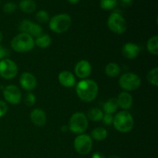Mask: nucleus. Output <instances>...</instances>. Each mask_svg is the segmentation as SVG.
Here are the masks:
<instances>
[{"mask_svg": "<svg viewBox=\"0 0 158 158\" xmlns=\"http://www.w3.org/2000/svg\"><path fill=\"white\" fill-rule=\"evenodd\" d=\"M76 91L80 100L89 103L95 100L98 94V85L92 80H83L77 83Z\"/></svg>", "mask_w": 158, "mask_h": 158, "instance_id": "nucleus-1", "label": "nucleus"}, {"mask_svg": "<svg viewBox=\"0 0 158 158\" xmlns=\"http://www.w3.org/2000/svg\"><path fill=\"white\" fill-rule=\"evenodd\" d=\"M35 46V40L27 33L21 32L12 39L11 46L14 51L18 52H26L32 50Z\"/></svg>", "mask_w": 158, "mask_h": 158, "instance_id": "nucleus-2", "label": "nucleus"}, {"mask_svg": "<svg viewBox=\"0 0 158 158\" xmlns=\"http://www.w3.org/2000/svg\"><path fill=\"white\" fill-rule=\"evenodd\" d=\"M134 118L128 111L123 110L117 113L114 117V127L117 131L121 133H127L134 127Z\"/></svg>", "mask_w": 158, "mask_h": 158, "instance_id": "nucleus-3", "label": "nucleus"}, {"mask_svg": "<svg viewBox=\"0 0 158 158\" xmlns=\"http://www.w3.org/2000/svg\"><path fill=\"white\" fill-rule=\"evenodd\" d=\"M72 19L68 14L62 13L54 15L49 20V28L56 33H63L70 28Z\"/></svg>", "mask_w": 158, "mask_h": 158, "instance_id": "nucleus-4", "label": "nucleus"}, {"mask_svg": "<svg viewBox=\"0 0 158 158\" xmlns=\"http://www.w3.org/2000/svg\"><path fill=\"white\" fill-rule=\"evenodd\" d=\"M68 127L73 134H83L88 127L87 117L83 113H75L69 119Z\"/></svg>", "mask_w": 158, "mask_h": 158, "instance_id": "nucleus-5", "label": "nucleus"}, {"mask_svg": "<svg viewBox=\"0 0 158 158\" xmlns=\"http://www.w3.org/2000/svg\"><path fill=\"white\" fill-rule=\"evenodd\" d=\"M107 26L113 32L117 34H123L127 29V24L121 14L114 12L107 19Z\"/></svg>", "mask_w": 158, "mask_h": 158, "instance_id": "nucleus-6", "label": "nucleus"}, {"mask_svg": "<svg viewBox=\"0 0 158 158\" xmlns=\"http://www.w3.org/2000/svg\"><path fill=\"white\" fill-rule=\"evenodd\" d=\"M120 86L127 91H134L140 87L141 80L134 73H126L120 77L119 80Z\"/></svg>", "mask_w": 158, "mask_h": 158, "instance_id": "nucleus-7", "label": "nucleus"}, {"mask_svg": "<svg viewBox=\"0 0 158 158\" xmlns=\"http://www.w3.org/2000/svg\"><path fill=\"white\" fill-rule=\"evenodd\" d=\"M92 138L88 134H80L74 140V148L78 154L82 155L89 154L92 150Z\"/></svg>", "mask_w": 158, "mask_h": 158, "instance_id": "nucleus-8", "label": "nucleus"}, {"mask_svg": "<svg viewBox=\"0 0 158 158\" xmlns=\"http://www.w3.org/2000/svg\"><path fill=\"white\" fill-rule=\"evenodd\" d=\"M18 66L16 63L9 59H4L0 61V77L6 80H11L16 77Z\"/></svg>", "mask_w": 158, "mask_h": 158, "instance_id": "nucleus-9", "label": "nucleus"}, {"mask_svg": "<svg viewBox=\"0 0 158 158\" xmlns=\"http://www.w3.org/2000/svg\"><path fill=\"white\" fill-rule=\"evenodd\" d=\"M3 96L8 103L17 105L21 102L22 94L20 89L15 85H8L3 89Z\"/></svg>", "mask_w": 158, "mask_h": 158, "instance_id": "nucleus-10", "label": "nucleus"}, {"mask_svg": "<svg viewBox=\"0 0 158 158\" xmlns=\"http://www.w3.org/2000/svg\"><path fill=\"white\" fill-rule=\"evenodd\" d=\"M19 83L22 87L27 91H32L36 87L37 80L35 76L29 72L23 73L19 79Z\"/></svg>", "mask_w": 158, "mask_h": 158, "instance_id": "nucleus-11", "label": "nucleus"}, {"mask_svg": "<svg viewBox=\"0 0 158 158\" xmlns=\"http://www.w3.org/2000/svg\"><path fill=\"white\" fill-rule=\"evenodd\" d=\"M92 72L91 65L87 60H80L75 66V73L79 78L85 79L89 77Z\"/></svg>", "mask_w": 158, "mask_h": 158, "instance_id": "nucleus-12", "label": "nucleus"}, {"mask_svg": "<svg viewBox=\"0 0 158 158\" xmlns=\"http://www.w3.org/2000/svg\"><path fill=\"white\" fill-rule=\"evenodd\" d=\"M140 52V47L137 44L133 43H127L123 46L122 54L123 56L129 60H133L138 56Z\"/></svg>", "mask_w": 158, "mask_h": 158, "instance_id": "nucleus-13", "label": "nucleus"}, {"mask_svg": "<svg viewBox=\"0 0 158 158\" xmlns=\"http://www.w3.org/2000/svg\"><path fill=\"white\" fill-rule=\"evenodd\" d=\"M59 82L65 87H72L76 83V78L73 74L67 70L62 71L58 77Z\"/></svg>", "mask_w": 158, "mask_h": 158, "instance_id": "nucleus-14", "label": "nucleus"}, {"mask_svg": "<svg viewBox=\"0 0 158 158\" xmlns=\"http://www.w3.org/2000/svg\"><path fill=\"white\" fill-rule=\"evenodd\" d=\"M30 119L32 123L38 127H42L46 124V114L40 108H35L31 112Z\"/></svg>", "mask_w": 158, "mask_h": 158, "instance_id": "nucleus-15", "label": "nucleus"}, {"mask_svg": "<svg viewBox=\"0 0 158 158\" xmlns=\"http://www.w3.org/2000/svg\"><path fill=\"white\" fill-rule=\"evenodd\" d=\"M117 98L119 107L122 108L123 110H128L132 106L133 104V97L129 93L122 92L119 94Z\"/></svg>", "mask_w": 158, "mask_h": 158, "instance_id": "nucleus-16", "label": "nucleus"}, {"mask_svg": "<svg viewBox=\"0 0 158 158\" xmlns=\"http://www.w3.org/2000/svg\"><path fill=\"white\" fill-rule=\"evenodd\" d=\"M119 108L118 101L117 97H112L103 104V109L105 114H112L115 113Z\"/></svg>", "mask_w": 158, "mask_h": 158, "instance_id": "nucleus-17", "label": "nucleus"}, {"mask_svg": "<svg viewBox=\"0 0 158 158\" xmlns=\"http://www.w3.org/2000/svg\"><path fill=\"white\" fill-rule=\"evenodd\" d=\"M20 10L26 13H32L36 9V3L34 0H21L19 4Z\"/></svg>", "mask_w": 158, "mask_h": 158, "instance_id": "nucleus-18", "label": "nucleus"}, {"mask_svg": "<svg viewBox=\"0 0 158 158\" xmlns=\"http://www.w3.org/2000/svg\"><path fill=\"white\" fill-rule=\"evenodd\" d=\"M106 137H107V131L101 127L94 128L91 133V138L94 139L97 141H102V140H105Z\"/></svg>", "mask_w": 158, "mask_h": 158, "instance_id": "nucleus-19", "label": "nucleus"}, {"mask_svg": "<svg viewBox=\"0 0 158 158\" xmlns=\"http://www.w3.org/2000/svg\"><path fill=\"white\" fill-rule=\"evenodd\" d=\"M105 73L109 77H117L120 73V68L117 63H110L105 67Z\"/></svg>", "mask_w": 158, "mask_h": 158, "instance_id": "nucleus-20", "label": "nucleus"}, {"mask_svg": "<svg viewBox=\"0 0 158 158\" xmlns=\"http://www.w3.org/2000/svg\"><path fill=\"white\" fill-rule=\"evenodd\" d=\"M51 40L50 36L47 34H43L40 36L37 37L35 40V44L38 47L41 48V49H46V48L49 47L51 44Z\"/></svg>", "mask_w": 158, "mask_h": 158, "instance_id": "nucleus-21", "label": "nucleus"}, {"mask_svg": "<svg viewBox=\"0 0 158 158\" xmlns=\"http://www.w3.org/2000/svg\"><path fill=\"white\" fill-rule=\"evenodd\" d=\"M103 112L102 111V110H100V108L94 107L91 108L90 110H89L87 113V117L92 121H100L103 119Z\"/></svg>", "mask_w": 158, "mask_h": 158, "instance_id": "nucleus-22", "label": "nucleus"}, {"mask_svg": "<svg viewBox=\"0 0 158 158\" xmlns=\"http://www.w3.org/2000/svg\"><path fill=\"white\" fill-rule=\"evenodd\" d=\"M147 48L149 52L154 56L158 54V36L154 35L150 38L147 43Z\"/></svg>", "mask_w": 158, "mask_h": 158, "instance_id": "nucleus-23", "label": "nucleus"}, {"mask_svg": "<svg viewBox=\"0 0 158 158\" xmlns=\"http://www.w3.org/2000/svg\"><path fill=\"white\" fill-rule=\"evenodd\" d=\"M147 79L151 84L154 86H158V68L154 67L148 72Z\"/></svg>", "mask_w": 158, "mask_h": 158, "instance_id": "nucleus-24", "label": "nucleus"}, {"mask_svg": "<svg viewBox=\"0 0 158 158\" xmlns=\"http://www.w3.org/2000/svg\"><path fill=\"white\" fill-rule=\"evenodd\" d=\"M28 34L29 35H31L32 38H34V37L37 38V37L40 36V35L43 34V28H42V26L40 24H37V23H35L32 22V24L31 26V28L29 29V32Z\"/></svg>", "mask_w": 158, "mask_h": 158, "instance_id": "nucleus-25", "label": "nucleus"}, {"mask_svg": "<svg viewBox=\"0 0 158 158\" xmlns=\"http://www.w3.org/2000/svg\"><path fill=\"white\" fill-rule=\"evenodd\" d=\"M118 0H100V7L104 10L109 11L117 6Z\"/></svg>", "mask_w": 158, "mask_h": 158, "instance_id": "nucleus-26", "label": "nucleus"}, {"mask_svg": "<svg viewBox=\"0 0 158 158\" xmlns=\"http://www.w3.org/2000/svg\"><path fill=\"white\" fill-rule=\"evenodd\" d=\"M35 19L40 23H46L49 21V15L46 11L40 10L35 14Z\"/></svg>", "mask_w": 158, "mask_h": 158, "instance_id": "nucleus-27", "label": "nucleus"}, {"mask_svg": "<svg viewBox=\"0 0 158 158\" xmlns=\"http://www.w3.org/2000/svg\"><path fill=\"white\" fill-rule=\"evenodd\" d=\"M17 9V6L12 2H9L6 3L3 6V11L6 13H12L15 12Z\"/></svg>", "mask_w": 158, "mask_h": 158, "instance_id": "nucleus-28", "label": "nucleus"}, {"mask_svg": "<svg viewBox=\"0 0 158 158\" xmlns=\"http://www.w3.org/2000/svg\"><path fill=\"white\" fill-rule=\"evenodd\" d=\"M25 103L27 106H33L34 103H35V97L33 94L32 93H29L27 94V95L26 96V98H25Z\"/></svg>", "mask_w": 158, "mask_h": 158, "instance_id": "nucleus-29", "label": "nucleus"}, {"mask_svg": "<svg viewBox=\"0 0 158 158\" xmlns=\"http://www.w3.org/2000/svg\"><path fill=\"white\" fill-rule=\"evenodd\" d=\"M8 110V106L4 101L0 100V118L6 115Z\"/></svg>", "mask_w": 158, "mask_h": 158, "instance_id": "nucleus-30", "label": "nucleus"}, {"mask_svg": "<svg viewBox=\"0 0 158 158\" xmlns=\"http://www.w3.org/2000/svg\"><path fill=\"white\" fill-rule=\"evenodd\" d=\"M103 121L105 124L106 125H110L111 123H113L114 121V117L112 116V114H105L103 117Z\"/></svg>", "mask_w": 158, "mask_h": 158, "instance_id": "nucleus-31", "label": "nucleus"}, {"mask_svg": "<svg viewBox=\"0 0 158 158\" xmlns=\"http://www.w3.org/2000/svg\"><path fill=\"white\" fill-rule=\"evenodd\" d=\"M7 56H9V51L4 46L0 45V60H4Z\"/></svg>", "mask_w": 158, "mask_h": 158, "instance_id": "nucleus-32", "label": "nucleus"}, {"mask_svg": "<svg viewBox=\"0 0 158 158\" xmlns=\"http://www.w3.org/2000/svg\"><path fill=\"white\" fill-rule=\"evenodd\" d=\"M121 2L124 6H131L133 4V0H121Z\"/></svg>", "mask_w": 158, "mask_h": 158, "instance_id": "nucleus-33", "label": "nucleus"}, {"mask_svg": "<svg viewBox=\"0 0 158 158\" xmlns=\"http://www.w3.org/2000/svg\"><path fill=\"white\" fill-rule=\"evenodd\" d=\"M92 158H105L103 154L100 152H96L92 155Z\"/></svg>", "mask_w": 158, "mask_h": 158, "instance_id": "nucleus-34", "label": "nucleus"}, {"mask_svg": "<svg viewBox=\"0 0 158 158\" xmlns=\"http://www.w3.org/2000/svg\"><path fill=\"white\" fill-rule=\"evenodd\" d=\"M68 131H69V127H68V126H66V125H63V126H62V127H61L62 132L66 133V132H67Z\"/></svg>", "mask_w": 158, "mask_h": 158, "instance_id": "nucleus-35", "label": "nucleus"}, {"mask_svg": "<svg viewBox=\"0 0 158 158\" xmlns=\"http://www.w3.org/2000/svg\"><path fill=\"white\" fill-rule=\"evenodd\" d=\"M68 1H69L71 4H77V3H78L79 2H80V0H68Z\"/></svg>", "mask_w": 158, "mask_h": 158, "instance_id": "nucleus-36", "label": "nucleus"}, {"mask_svg": "<svg viewBox=\"0 0 158 158\" xmlns=\"http://www.w3.org/2000/svg\"><path fill=\"white\" fill-rule=\"evenodd\" d=\"M107 158H120L118 156H116V155H112V156H110Z\"/></svg>", "mask_w": 158, "mask_h": 158, "instance_id": "nucleus-37", "label": "nucleus"}, {"mask_svg": "<svg viewBox=\"0 0 158 158\" xmlns=\"http://www.w3.org/2000/svg\"><path fill=\"white\" fill-rule=\"evenodd\" d=\"M2 39H3V35H2V32H0V43H1V42H2Z\"/></svg>", "mask_w": 158, "mask_h": 158, "instance_id": "nucleus-38", "label": "nucleus"}]
</instances>
